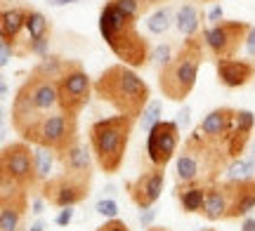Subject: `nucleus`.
Segmentation results:
<instances>
[{"mask_svg":"<svg viewBox=\"0 0 255 231\" xmlns=\"http://www.w3.org/2000/svg\"><path fill=\"white\" fill-rule=\"evenodd\" d=\"M95 94L104 104H109L111 109L121 116L130 118H142L151 90L144 83V78H139L132 66L128 64H111L100 74L95 80Z\"/></svg>","mask_w":255,"mask_h":231,"instance_id":"nucleus-1","label":"nucleus"},{"mask_svg":"<svg viewBox=\"0 0 255 231\" xmlns=\"http://www.w3.org/2000/svg\"><path fill=\"white\" fill-rule=\"evenodd\" d=\"M100 33L121 64L142 69L151 62V45L137 31V19L123 14L111 2H107L100 12Z\"/></svg>","mask_w":255,"mask_h":231,"instance_id":"nucleus-2","label":"nucleus"},{"mask_svg":"<svg viewBox=\"0 0 255 231\" xmlns=\"http://www.w3.org/2000/svg\"><path fill=\"white\" fill-rule=\"evenodd\" d=\"M59 111V92L57 80H47L40 76L31 74L19 85L14 102H12V128L17 135H26L36 123Z\"/></svg>","mask_w":255,"mask_h":231,"instance_id":"nucleus-3","label":"nucleus"},{"mask_svg":"<svg viewBox=\"0 0 255 231\" xmlns=\"http://www.w3.org/2000/svg\"><path fill=\"white\" fill-rule=\"evenodd\" d=\"M135 128V118L130 116H109V118L95 120L88 130V139H90V151L102 172L114 175L119 172L123 160H126L128 142Z\"/></svg>","mask_w":255,"mask_h":231,"instance_id":"nucleus-4","label":"nucleus"},{"mask_svg":"<svg viewBox=\"0 0 255 231\" xmlns=\"http://www.w3.org/2000/svg\"><path fill=\"white\" fill-rule=\"evenodd\" d=\"M203 36H191L182 43L177 55L158 69V87L170 102H184L196 85V74L203 62Z\"/></svg>","mask_w":255,"mask_h":231,"instance_id":"nucleus-5","label":"nucleus"},{"mask_svg":"<svg viewBox=\"0 0 255 231\" xmlns=\"http://www.w3.org/2000/svg\"><path fill=\"white\" fill-rule=\"evenodd\" d=\"M21 139L33 147L50 149L59 158L62 154H66L71 147L78 144V116H69L64 111L50 113L40 123H36Z\"/></svg>","mask_w":255,"mask_h":231,"instance_id":"nucleus-6","label":"nucleus"},{"mask_svg":"<svg viewBox=\"0 0 255 231\" xmlns=\"http://www.w3.org/2000/svg\"><path fill=\"white\" fill-rule=\"evenodd\" d=\"M0 177H7L17 182L26 191H40L36 172V149H31L28 142H12L2 147L0 154Z\"/></svg>","mask_w":255,"mask_h":231,"instance_id":"nucleus-7","label":"nucleus"},{"mask_svg":"<svg viewBox=\"0 0 255 231\" xmlns=\"http://www.w3.org/2000/svg\"><path fill=\"white\" fill-rule=\"evenodd\" d=\"M57 92H59V111L69 116H78L88 106L90 94L95 92V83L85 74L81 62L66 59V69L57 80Z\"/></svg>","mask_w":255,"mask_h":231,"instance_id":"nucleus-8","label":"nucleus"},{"mask_svg":"<svg viewBox=\"0 0 255 231\" xmlns=\"http://www.w3.org/2000/svg\"><path fill=\"white\" fill-rule=\"evenodd\" d=\"M248 31H251V26L246 21L232 19V21L213 24L210 28L201 31V36H203V43L215 59H237L239 47L246 45Z\"/></svg>","mask_w":255,"mask_h":231,"instance_id":"nucleus-9","label":"nucleus"},{"mask_svg":"<svg viewBox=\"0 0 255 231\" xmlns=\"http://www.w3.org/2000/svg\"><path fill=\"white\" fill-rule=\"evenodd\" d=\"M38 194L52 208H59V210L73 208L90 196V182H83V179H76L66 172H59V175H52L47 182H43Z\"/></svg>","mask_w":255,"mask_h":231,"instance_id":"nucleus-10","label":"nucleus"},{"mask_svg":"<svg viewBox=\"0 0 255 231\" xmlns=\"http://www.w3.org/2000/svg\"><path fill=\"white\" fill-rule=\"evenodd\" d=\"M28 194L17 182L0 177V231H21L28 210Z\"/></svg>","mask_w":255,"mask_h":231,"instance_id":"nucleus-11","label":"nucleus"},{"mask_svg":"<svg viewBox=\"0 0 255 231\" xmlns=\"http://www.w3.org/2000/svg\"><path fill=\"white\" fill-rule=\"evenodd\" d=\"M234 125H237V109L220 106V109H213L194 130H196V135H199L210 149L222 151V154L229 158L227 144H229L232 132H234ZM229 160H232V158H229Z\"/></svg>","mask_w":255,"mask_h":231,"instance_id":"nucleus-12","label":"nucleus"},{"mask_svg":"<svg viewBox=\"0 0 255 231\" xmlns=\"http://www.w3.org/2000/svg\"><path fill=\"white\" fill-rule=\"evenodd\" d=\"M180 147V125L175 120H161L146 132V158L149 165L163 167L177 156Z\"/></svg>","mask_w":255,"mask_h":231,"instance_id":"nucleus-13","label":"nucleus"},{"mask_svg":"<svg viewBox=\"0 0 255 231\" xmlns=\"http://www.w3.org/2000/svg\"><path fill=\"white\" fill-rule=\"evenodd\" d=\"M163 184H165V170L151 165V167H146L144 172H139L135 179H128L126 191L130 196V201L139 210H146V208H154V203L161 198Z\"/></svg>","mask_w":255,"mask_h":231,"instance_id":"nucleus-14","label":"nucleus"},{"mask_svg":"<svg viewBox=\"0 0 255 231\" xmlns=\"http://www.w3.org/2000/svg\"><path fill=\"white\" fill-rule=\"evenodd\" d=\"M229 194V215L227 220H239L248 217L255 210V177L251 179H225Z\"/></svg>","mask_w":255,"mask_h":231,"instance_id":"nucleus-15","label":"nucleus"},{"mask_svg":"<svg viewBox=\"0 0 255 231\" xmlns=\"http://www.w3.org/2000/svg\"><path fill=\"white\" fill-rule=\"evenodd\" d=\"M215 71H218L220 83L234 90V87H244L246 83H251V78L255 76V64L244 62V59H218Z\"/></svg>","mask_w":255,"mask_h":231,"instance_id":"nucleus-16","label":"nucleus"},{"mask_svg":"<svg viewBox=\"0 0 255 231\" xmlns=\"http://www.w3.org/2000/svg\"><path fill=\"white\" fill-rule=\"evenodd\" d=\"M88 147H83L81 142L71 147L66 154L59 156V163H62V172L76 177V179H83V182H90L92 184V160Z\"/></svg>","mask_w":255,"mask_h":231,"instance_id":"nucleus-17","label":"nucleus"},{"mask_svg":"<svg viewBox=\"0 0 255 231\" xmlns=\"http://www.w3.org/2000/svg\"><path fill=\"white\" fill-rule=\"evenodd\" d=\"M203 217L208 222H220V220H227L229 215V194H227V184L225 179H218L208 184L206 189V203H203Z\"/></svg>","mask_w":255,"mask_h":231,"instance_id":"nucleus-18","label":"nucleus"},{"mask_svg":"<svg viewBox=\"0 0 255 231\" xmlns=\"http://www.w3.org/2000/svg\"><path fill=\"white\" fill-rule=\"evenodd\" d=\"M253 125H255L253 111H248V109H237V125H234V132H232L229 144H227V154L232 160H234V158H241V154L246 151L248 142H251Z\"/></svg>","mask_w":255,"mask_h":231,"instance_id":"nucleus-19","label":"nucleus"},{"mask_svg":"<svg viewBox=\"0 0 255 231\" xmlns=\"http://www.w3.org/2000/svg\"><path fill=\"white\" fill-rule=\"evenodd\" d=\"M206 189H208V184H177L175 186V196L180 201V210L187 215L203 213Z\"/></svg>","mask_w":255,"mask_h":231,"instance_id":"nucleus-20","label":"nucleus"},{"mask_svg":"<svg viewBox=\"0 0 255 231\" xmlns=\"http://www.w3.org/2000/svg\"><path fill=\"white\" fill-rule=\"evenodd\" d=\"M26 17H28L26 7L2 9V14H0V38L17 43L19 33L26 28Z\"/></svg>","mask_w":255,"mask_h":231,"instance_id":"nucleus-21","label":"nucleus"},{"mask_svg":"<svg viewBox=\"0 0 255 231\" xmlns=\"http://www.w3.org/2000/svg\"><path fill=\"white\" fill-rule=\"evenodd\" d=\"M175 24H177V31H180L184 38L199 36V28H201L199 7L191 5V2H184L182 7L177 9V14H175Z\"/></svg>","mask_w":255,"mask_h":231,"instance_id":"nucleus-22","label":"nucleus"},{"mask_svg":"<svg viewBox=\"0 0 255 231\" xmlns=\"http://www.w3.org/2000/svg\"><path fill=\"white\" fill-rule=\"evenodd\" d=\"M64 69H66V59H62V57H57V55H47L33 66L31 74L40 76V78H47V80H59Z\"/></svg>","mask_w":255,"mask_h":231,"instance_id":"nucleus-23","label":"nucleus"},{"mask_svg":"<svg viewBox=\"0 0 255 231\" xmlns=\"http://www.w3.org/2000/svg\"><path fill=\"white\" fill-rule=\"evenodd\" d=\"M26 33H28V40H38V38L50 36V21H47V17L43 14V12H38V9H28Z\"/></svg>","mask_w":255,"mask_h":231,"instance_id":"nucleus-24","label":"nucleus"},{"mask_svg":"<svg viewBox=\"0 0 255 231\" xmlns=\"http://www.w3.org/2000/svg\"><path fill=\"white\" fill-rule=\"evenodd\" d=\"M55 151H50L45 147H36V172L38 182L43 186V182H47L52 177V165H55Z\"/></svg>","mask_w":255,"mask_h":231,"instance_id":"nucleus-25","label":"nucleus"},{"mask_svg":"<svg viewBox=\"0 0 255 231\" xmlns=\"http://www.w3.org/2000/svg\"><path fill=\"white\" fill-rule=\"evenodd\" d=\"M170 26H173V9L168 7V5H165V7H158L151 17L146 19V28H149V33H154V36L165 33Z\"/></svg>","mask_w":255,"mask_h":231,"instance_id":"nucleus-26","label":"nucleus"},{"mask_svg":"<svg viewBox=\"0 0 255 231\" xmlns=\"http://www.w3.org/2000/svg\"><path fill=\"white\" fill-rule=\"evenodd\" d=\"M227 179H232V182H237V179H251V177H255V163L251 160V158H234L232 163L227 165Z\"/></svg>","mask_w":255,"mask_h":231,"instance_id":"nucleus-27","label":"nucleus"},{"mask_svg":"<svg viewBox=\"0 0 255 231\" xmlns=\"http://www.w3.org/2000/svg\"><path fill=\"white\" fill-rule=\"evenodd\" d=\"M161 111H163V104L158 102V99H154V102L146 104L144 113H142V128H144V132H149V130L154 128V125H158L161 123Z\"/></svg>","mask_w":255,"mask_h":231,"instance_id":"nucleus-28","label":"nucleus"},{"mask_svg":"<svg viewBox=\"0 0 255 231\" xmlns=\"http://www.w3.org/2000/svg\"><path fill=\"white\" fill-rule=\"evenodd\" d=\"M95 213L102 215V217H107V220H116L119 203H116L114 198H102V201H97V205H95Z\"/></svg>","mask_w":255,"mask_h":231,"instance_id":"nucleus-29","label":"nucleus"},{"mask_svg":"<svg viewBox=\"0 0 255 231\" xmlns=\"http://www.w3.org/2000/svg\"><path fill=\"white\" fill-rule=\"evenodd\" d=\"M47 47H50V38H38V40H28L26 52L38 55L40 59H43V57H47Z\"/></svg>","mask_w":255,"mask_h":231,"instance_id":"nucleus-30","label":"nucleus"},{"mask_svg":"<svg viewBox=\"0 0 255 231\" xmlns=\"http://www.w3.org/2000/svg\"><path fill=\"white\" fill-rule=\"evenodd\" d=\"M170 59H173V55H170V45H158L154 52H151V62H154L158 69H161V66H165Z\"/></svg>","mask_w":255,"mask_h":231,"instance_id":"nucleus-31","label":"nucleus"},{"mask_svg":"<svg viewBox=\"0 0 255 231\" xmlns=\"http://www.w3.org/2000/svg\"><path fill=\"white\" fill-rule=\"evenodd\" d=\"M12 55H14V43H12V40H5V38H0V66H2V69L9 64Z\"/></svg>","mask_w":255,"mask_h":231,"instance_id":"nucleus-32","label":"nucleus"},{"mask_svg":"<svg viewBox=\"0 0 255 231\" xmlns=\"http://www.w3.org/2000/svg\"><path fill=\"white\" fill-rule=\"evenodd\" d=\"M95 231H130V227L116 217V220H107V222L102 224V227H97Z\"/></svg>","mask_w":255,"mask_h":231,"instance_id":"nucleus-33","label":"nucleus"},{"mask_svg":"<svg viewBox=\"0 0 255 231\" xmlns=\"http://www.w3.org/2000/svg\"><path fill=\"white\" fill-rule=\"evenodd\" d=\"M71 220H73V208H62V210L57 213V217H55V224L57 227H69Z\"/></svg>","mask_w":255,"mask_h":231,"instance_id":"nucleus-34","label":"nucleus"},{"mask_svg":"<svg viewBox=\"0 0 255 231\" xmlns=\"http://www.w3.org/2000/svg\"><path fill=\"white\" fill-rule=\"evenodd\" d=\"M156 215H158V210H156V208H146V210H142V213H139V224H142L144 229H149V227H151V222L156 220Z\"/></svg>","mask_w":255,"mask_h":231,"instance_id":"nucleus-35","label":"nucleus"},{"mask_svg":"<svg viewBox=\"0 0 255 231\" xmlns=\"http://www.w3.org/2000/svg\"><path fill=\"white\" fill-rule=\"evenodd\" d=\"M175 123H177L182 130L189 128V123H191V109H189V106H182V109H180V113H177V120H175Z\"/></svg>","mask_w":255,"mask_h":231,"instance_id":"nucleus-36","label":"nucleus"},{"mask_svg":"<svg viewBox=\"0 0 255 231\" xmlns=\"http://www.w3.org/2000/svg\"><path fill=\"white\" fill-rule=\"evenodd\" d=\"M246 52L251 57H255V26H251V31L246 36Z\"/></svg>","mask_w":255,"mask_h":231,"instance_id":"nucleus-37","label":"nucleus"},{"mask_svg":"<svg viewBox=\"0 0 255 231\" xmlns=\"http://www.w3.org/2000/svg\"><path fill=\"white\" fill-rule=\"evenodd\" d=\"M45 198H43V196H40V194H38V198H36V201H33V203H31V213H33V215H43V210H45Z\"/></svg>","mask_w":255,"mask_h":231,"instance_id":"nucleus-38","label":"nucleus"},{"mask_svg":"<svg viewBox=\"0 0 255 231\" xmlns=\"http://www.w3.org/2000/svg\"><path fill=\"white\" fill-rule=\"evenodd\" d=\"M208 21H213V24H220V21H222V7H213L208 12Z\"/></svg>","mask_w":255,"mask_h":231,"instance_id":"nucleus-39","label":"nucleus"},{"mask_svg":"<svg viewBox=\"0 0 255 231\" xmlns=\"http://www.w3.org/2000/svg\"><path fill=\"white\" fill-rule=\"evenodd\" d=\"M241 231H255V217H246V220H244Z\"/></svg>","mask_w":255,"mask_h":231,"instance_id":"nucleus-40","label":"nucleus"},{"mask_svg":"<svg viewBox=\"0 0 255 231\" xmlns=\"http://www.w3.org/2000/svg\"><path fill=\"white\" fill-rule=\"evenodd\" d=\"M71 2H81V0H50L52 7H62V5H71Z\"/></svg>","mask_w":255,"mask_h":231,"instance_id":"nucleus-41","label":"nucleus"},{"mask_svg":"<svg viewBox=\"0 0 255 231\" xmlns=\"http://www.w3.org/2000/svg\"><path fill=\"white\" fill-rule=\"evenodd\" d=\"M28 231H45V222H43V220H36V222L28 227Z\"/></svg>","mask_w":255,"mask_h":231,"instance_id":"nucleus-42","label":"nucleus"},{"mask_svg":"<svg viewBox=\"0 0 255 231\" xmlns=\"http://www.w3.org/2000/svg\"><path fill=\"white\" fill-rule=\"evenodd\" d=\"M161 2H165V0H142V9H149L154 5H161Z\"/></svg>","mask_w":255,"mask_h":231,"instance_id":"nucleus-43","label":"nucleus"},{"mask_svg":"<svg viewBox=\"0 0 255 231\" xmlns=\"http://www.w3.org/2000/svg\"><path fill=\"white\" fill-rule=\"evenodd\" d=\"M0 92H2V97H7L9 94V87H7V83L2 80V85H0Z\"/></svg>","mask_w":255,"mask_h":231,"instance_id":"nucleus-44","label":"nucleus"},{"mask_svg":"<svg viewBox=\"0 0 255 231\" xmlns=\"http://www.w3.org/2000/svg\"><path fill=\"white\" fill-rule=\"evenodd\" d=\"M146 231H170V229H165V227H149Z\"/></svg>","mask_w":255,"mask_h":231,"instance_id":"nucleus-45","label":"nucleus"},{"mask_svg":"<svg viewBox=\"0 0 255 231\" xmlns=\"http://www.w3.org/2000/svg\"><path fill=\"white\" fill-rule=\"evenodd\" d=\"M248 158H251V160L255 163V144H253V151H251V156H248Z\"/></svg>","mask_w":255,"mask_h":231,"instance_id":"nucleus-46","label":"nucleus"},{"mask_svg":"<svg viewBox=\"0 0 255 231\" xmlns=\"http://www.w3.org/2000/svg\"><path fill=\"white\" fill-rule=\"evenodd\" d=\"M201 231H215V229H201Z\"/></svg>","mask_w":255,"mask_h":231,"instance_id":"nucleus-47","label":"nucleus"},{"mask_svg":"<svg viewBox=\"0 0 255 231\" xmlns=\"http://www.w3.org/2000/svg\"><path fill=\"white\" fill-rule=\"evenodd\" d=\"M2 2H12V0H2Z\"/></svg>","mask_w":255,"mask_h":231,"instance_id":"nucleus-48","label":"nucleus"},{"mask_svg":"<svg viewBox=\"0 0 255 231\" xmlns=\"http://www.w3.org/2000/svg\"><path fill=\"white\" fill-rule=\"evenodd\" d=\"M201 2H210V0H201Z\"/></svg>","mask_w":255,"mask_h":231,"instance_id":"nucleus-49","label":"nucleus"},{"mask_svg":"<svg viewBox=\"0 0 255 231\" xmlns=\"http://www.w3.org/2000/svg\"><path fill=\"white\" fill-rule=\"evenodd\" d=\"M107 2H109V0H107Z\"/></svg>","mask_w":255,"mask_h":231,"instance_id":"nucleus-50","label":"nucleus"}]
</instances>
